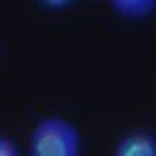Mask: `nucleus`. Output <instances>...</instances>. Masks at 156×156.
I'll list each match as a JSON object with an SVG mask.
<instances>
[{
	"mask_svg": "<svg viewBox=\"0 0 156 156\" xmlns=\"http://www.w3.org/2000/svg\"><path fill=\"white\" fill-rule=\"evenodd\" d=\"M30 156H80L83 136L72 122L58 115L41 117L28 136Z\"/></svg>",
	"mask_w": 156,
	"mask_h": 156,
	"instance_id": "obj_1",
	"label": "nucleus"
},
{
	"mask_svg": "<svg viewBox=\"0 0 156 156\" xmlns=\"http://www.w3.org/2000/svg\"><path fill=\"white\" fill-rule=\"evenodd\" d=\"M113 154L115 156H156V134L150 130H130L117 139Z\"/></svg>",
	"mask_w": 156,
	"mask_h": 156,
	"instance_id": "obj_2",
	"label": "nucleus"
},
{
	"mask_svg": "<svg viewBox=\"0 0 156 156\" xmlns=\"http://www.w3.org/2000/svg\"><path fill=\"white\" fill-rule=\"evenodd\" d=\"M108 7L124 20H145L156 11V0H108Z\"/></svg>",
	"mask_w": 156,
	"mask_h": 156,
	"instance_id": "obj_3",
	"label": "nucleus"
},
{
	"mask_svg": "<svg viewBox=\"0 0 156 156\" xmlns=\"http://www.w3.org/2000/svg\"><path fill=\"white\" fill-rule=\"evenodd\" d=\"M20 145L7 134H0V156H20Z\"/></svg>",
	"mask_w": 156,
	"mask_h": 156,
	"instance_id": "obj_4",
	"label": "nucleus"
},
{
	"mask_svg": "<svg viewBox=\"0 0 156 156\" xmlns=\"http://www.w3.org/2000/svg\"><path fill=\"white\" fill-rule=\"evenodd\" d=\"M37 2L44 9H48V11H65L76 2V0H37Z\"/></svg>",
	"mask_w": 156,
	"mask_h": 156,
	"instance_id": "obj_5",
	"label": "nucleus"
}]
</instances>
